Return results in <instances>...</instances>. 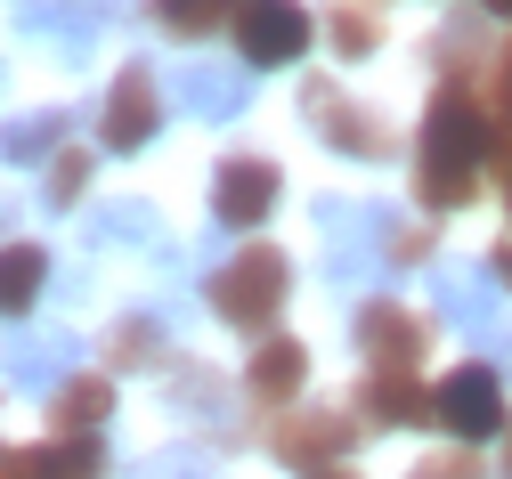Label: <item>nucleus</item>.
Wrapping results in <instances>:
<instances>
[{"instance_id":"nucleus-1","label":"nucleus","mask_w":512,"mask_h":479,"mask_svg":"<svg viewBox=\"0 0 512 479\" xmlns=\"http://www.w3.org/2000/svg\"><path fill=\"white\" fill-rule=\"evenodd\" d=\"M496 147V130L464 106V98H439L423 114V203L431 212H464L480 195V155Z\"/></svg>"},{"instance_id":"nucleus-2","label":"nucleus","mask_w":512,"mask_h":479,"mask_svg":"<svg viewBox=\"0 0 512 479\" xmlns=\"http://www.w3.org/2000/svg\"><path fill=\"white\" fill-rule=\"evenodd\" d=\"M431 301H439V317L456 325V333H472L480 350L512 374V317L496 309V285H488V268H464V260H439L431 268Z\"/></svg>"},{"instance_id":"nucleus-3","label":"nucleus","mask_w":512,"mask_h":479,"mask_svg":"<svg viewBox=\"0 0 512 479\" xmlns=\"http://www.w3.org/2000/svg\"><path fill=\"white\" fill-rule=\"evenodd\" d=\"M285 293H293V268H285L277 244H244L220 277H212V309H220L228 325H269V317L285 309Z\"/></svg>"},{"instance_id":"nucleus-4","label":"nucleus","mask_w":512,"mask_h":479,"mask_svg":"<svg viewBox=\"0 0 512 479\" xmlns=\"http://www.w3.org/2000/svg\"><path fill=\"white\" fill-rule=\"evenodd\" d=\"M431 423L456 431V439H496V431H504V374H496V366H456V374L439 382Z\"/></svg>"},{"instance_id":"nucleus-5","label":"nucleus","mask_w":512,"mask_h":479,"mask_svg":"<svg viewBox=\"0 0 512 479\" xmlns=\"http://www.w3.org/2000/svg\"><path fill=\"white\" fill-rule=\"evenodd\" d=\"M0 366L17 374V390H33V398H57V390L74 382V366H82V341H74L66 325H49V333L17 325V333H9V350H0Z\"/></svg>"},{"instance_id":"nucleus-6","label":"nucleus","mask_w":512,"mask_h":479,"mask_svg":"<svg viewBox=\"0 0 512 479\" xmlns=\"http://www.w3.org/2000/svg\"><path fill=\"white\" fill-rule=\"evenodd\" d=\"M236 41H244V65H293L309 49V9L301 0H244Z\"/></svg>"},{"instance_id":"nucleus-7","label":"nucleus","mask_w":512,"mask_h":479,"mask_svg":"<svg viewBox=\"0 0 512 479\" xmlns=\"http://www.w3.org/2000/svg\"><path fill=\"white\" fill-rule=\"evenodd\" d=\"M155 122H163V106H155V74H147V65H122V82L106 90V114H98L106 147H114V155H139V147L155 139Z\"/></svg>"},{"instance_id":"nucleus-8","label":"nucleus","mask_w":512,"mask_h":479,"mask_svg":"<svg viewBox=\"0 0 512 479\" xmlns=\"http://www.w3.org/2000/svg\"><path fill=\"white\" fill-rule=\"evenodd\" d=\"M358 350L374 358V374H415L423 366V317H407L399 301H366L358 309Z\"/></svg>"},{"instance_id":"nucleus-9","label":"nucleus","mask_w":512,"mask_h":479,"mask_svg":"<svg viewBox=\"0 0 512 479\" xmlns=\"http://www.w3.org/2000/svg\"><path fill=\"white\" fill-rule=\"evenodd\" d=\"M269 203H277V171H269L261 155H228V163H220V179H212L220 228H261Z\"/></svg>"},{"instance_id":"nucleus-10","label":"nucleus","mask_w":512,"mask_h":479,"mask_svg":"<svg viewBox=\"0 0 512 479\" xmlns=\"http://www.w3.org/2000/svg\"><path fill=\"white\" fill-rule=\"evenodd\" d=\"M114 17H122V0H17V25H25V33H57L74 57H82Z\"/></svg>"},{"instance_id":"nucleus-11","label":"nucleus","mask_w":512,"mask_h":479,"mask_svg":"<svg viewBox=\"0 0 512 479\" xmlns=\"http://www.w3.org/2000/svg\"><path fill=\"white\" fill-rule=\"evenodd\" d=\"M171 98L187 114H204V122H228V114L252 106V65H179Z\"/></svg>"},{"instance_id":"nucleus-12","label":"nucleus","mask_w":512,"mask_h":479,"mask_svg":"<svg viewBox=\"0 0 512 479\" xmlns=\"http://www.w3.org/2000/svg\"><path fill=\"white\" fill-rule=\"evenodd\" d=\"M301 122L317 130V139H334L342 155H382V122H366L334 82H309L301 90Z\"/></svg>"},{"instance_id":"nucleus-13","label":"nucleus","mask_w":512,"mask_h":479,"mask_svg":"<svg viewBox=\"0 0 512 479\" xmlns=\"http://www.w3.org/2000/svg\"><path fill=\"white\" fill-rule=\"evenodd\" d=\"M106 415H114V382H106V374H74L66 390L49 398V431H57V439H98Z\"/></svg>"},{"instance_id":"nucleus-14","label":"nucleus","mask_w":512,"mask_h":479,"mask_svg":"<svg viewBox=\"0 0 512 479\" xmlns=\"http://www.w3.org/2000/svg\"><path fill=\"white\" fill-rule=\"evenodd\" d=\"M350 423L342 415H293V423H277V455L293 463V471H309V463H334V455H350Z\"/></svg>"},{"instance_id":"nucleus-15","label":"nucleus","mask_w":512,"mask_h":479,"mask_svg":"<svg viewBox=\"0 0 512 479\" xmlns=\"http://www.w3.org/2000/svg\"><path fill=\"white\" fill-rule=\"evenodd\" d=\"M9 479H106V447L98 439H49V447L17 455Z\"/></svg>"},{"instance_id":"nucleus-16","label":"nucleus","mask_w":512,"mask_h":479,"mask_svg":"<svg viewBox=\"0 0 512 479\" xmlns=\"http://www.w3.org/2000/svg\"><path fill=\"white\" fill-rule=\"evenodd\" d=\"M358 406L374 423H423L431 406H439V390H423L415 374H366V390H358Z\"/></svg>"},{"instance_id":"nucleus-17","label":"nucleus","mask_w":512,"mask_h":479,"mask_svg":"<svg viewBox=\"0 0 512 479\" xmlns=\"http://www.w3.org/2000/svg\"><path fill=\"white\" fill-rule=\"evenodd\" d=\"M301 374H309V350L277 333V341H261V358H252V374H244V382H252V398H293V390H301Z\"/></svg>"},{"instance_id":"nucleus-18","label":"nucleus","mask_w":512,"mask_h":479,"mask_svg":"<svg viewBox=\"0 0 512 479\" xmlns=\"http://www.w3.org/2000/svg\"><path fill=\"white\" fill-rule=\"evenodd\" d=\"M49 285V252L41 244H0V317H17Z\"/></svg>"},{"instance_id":"nucleus-19","label":"nucleus","mask_w":512,"mask_h":479,"mask_svg":"<svg viewBox=\"0 0 512 479\" xmlns=\"http://www.w3.org/2000/svg\"><path fill=\"white\" fill-rule=\"evenodd\" d=\"M66 130H74L66 106H49V114H17L9 130H0V155H9V163H41L57 139H66Z\"/></svg>"},{"instance_id":"nucleus-20","label":"nucleus","mask_w":512,"mask_h":479,"mask_svg":"<svg viewBox=\"0 0 512 479\" xmlns=\"http://www.w3.org/2000/svg\"><path fill=\"white\" fill-rule=\"evenodd\" d=\"M155 236V203H98L90 212V244H147Z\"/></svg>"},{"instance_id":"nucleus-21","label":"nucleus","mask_w":512,"mask_h":479,"mask_svg":"<svg viewBox=\"0 0 512 479\" xmlns=\"http://www.w3.org/2000/svg\"><path fill=\"white\" fill-rule=\"evenodd\" d=\"M326 33H334V49H342V57H366V49L382 41V17L366 9V0H334V17H326Z\"/></svg>"},{"instance_id":"nucleus-22","label":"nucleus","mask_w":512,"mask_h":479,"mask_svg":"<svg viewBox=\"0 0 512 479\" xmlns=\"http://www.w3.org/2000/svg\"><path fill=\"white\" fill-rule=\"evenodd\" d=\"M171 33H212V25H236L244 0H155Z\"/></svg>"},{"instance_id":"nucleus-23","label":"nucleus","mask_w":512,"mask_h":479,"mask_svg":"<svg viewBox=\"0 0 512 479\" xmlns=\"http://www.w3.org/2000/svg\"><path fill=\"white\" fill-rule=\"evenodd\" d=\"M90 187V155H57L49 163V187H41V203H49V212H66V203Z\"/></svg>"},{"instance_id":"nucleus-24","label":"nucleus","mask_w":512,"mask_h":479,"mask_svg":"<svg viewBox=\"0 0 512 479\" xmlns=\"http://www.w3.org/2000/svg\"><path fill=\"white\" fill-rule=\"evenodd\" d=\"M131 479H212V471H204V455H155V463H139Z\"/></svg>"},{"instance_id":"nucleus-25","label":"nucleus","mask_w":512,"mask_h":479,"mask_svg":"<svg viewBox=\"0 0 512 479\" xmlns=\"http://www.w3.org/2000/svg\"><path fill=\"white\" fill-rule=\"evenodd\" d=\"M114 350H122V358H163V333H155L147 317H131V325L114 333Z\"/></svg>"},{"instance_id":"nucleus-26","label":"nucleus","mask_w":512,"mask_h":479,"mask_svg":"<svg viewBox=\"0 0 512 479\" xmlns=\"http://www.w3.org/2000/svg\"><path fill=\"white\" fill-rule=\"evenodd\" d=\"M415 479H480V463H472V455H439V463H423Z\"/></svg>"},{"instance_id":"nucleus-27","label":"nucleus","mask_w":512,"mask_h":479,"mask_svg":"<svg viewBox=\"0 0 512 479\" xmlns=\"http://www.w3.org/2000/svg\"><path fill=\"white\" fill-rule=\"evenodd\" d=\"M496 82H504V114H512V57H504V65H496Z\"/></svg>"},{"instance_id":"nucleus-28","label":"nucleus","mask_w":512,"mask_h":479,"mask_svg":"<svg viewBox=\"0 0 512 479\" xmlns=\"http://www.w3.org/2000/svg\"><path fill=\"white\" fill-rule=\"evenodd\" d=\"M496 277H504V285H512V252H496Z\"/></svg>"},{"instance_id":"nucleus-29","label":"nucleus","mask_w":512,"mask_h":479,"mask_svg":"<svg viewBox=\"0 0 512 479\" xmlns=\"http://www.w3.org/2000/svg\"><path fill=\"white\" fill-rule=\"evenodd\" d=\"M480 9H496V17H512V0H480Z\"/></svg>"},{"instance_id":"nucleus-30","label":"nucleus","mask_w":512,"mask_h":479,"mask_svg":"<svg viewBox=\"0 0 512 479\" xmlns=\"http://www.w3.org/2000/svg\"><path fill=\"white\" fill-rule=\"evenodd\" d=\"M504 479H512V431H504Z\"/></svg>"},{"instance_id":"nucleus-31","label":"nucleus","mask_w":512,"mask_h":479,"mask_svg":"<svg viewBox=\"0 0 512 479\" xmlns=\"http://www.w3.org/2000/svg\"><path fill=\"white\" fill-rule=\"evenodd\" d=\"M326 479H342V471H326Z\"/></svg>"}]
</instances>
